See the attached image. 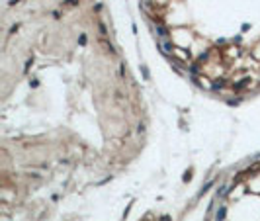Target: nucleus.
Masks as SVG:
<instances>
[]
</instances>
